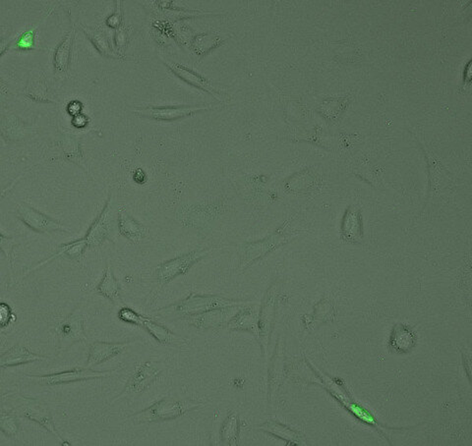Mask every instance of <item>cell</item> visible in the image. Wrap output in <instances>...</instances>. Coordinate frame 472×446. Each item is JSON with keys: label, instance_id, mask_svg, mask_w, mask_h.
<instances>
[{"label": "cell", "instance_id": "9c48e42d", "mask_svg": "<svg viewBox=\"0 0 472 446\" xmlns=\"http://www.w3.org/2000/svg\"><path fill=\"white\" fill-rule=\"evenodd\" d=\"M160 370L158 369L157 365L151 362H146L137 367L135 370L134 374H132L127 385H126L125 390L118 395L116 399L112 400L109 406L112 405L114 402L122 399L126 394L130 393H139L144 392L153 383H155V379L160 376Z\"/></svg>", "mask_w": 472, "mask_h": 446}, {"label": "cell", "instance_id": "d4e9b609", "mask_svg": "<svg viewBox=\"0 0 472 446\" xmlns=\"http://www.w3.org/2000/svg\"><path fill=\"white\" fill-rule=\"evenodd\" d=\"M63 149L65 151L66 158H69L71 162L79 163V160L82 156L81 149H80L79 142L75 139L74 136L64 135Z\"/></svg>", "mask_w": 472, "mask_h": 446}, {"label": "cell", "instance_id": "6da1fadb", "mask_svg": "<svg viewBox=\"0 0 472 446\" xmlns=\"http://www.w3.org/2000/svg\"><path fill=\"white\" fill-rule=\"evenodd\" d=\"M201 405L202 404L193 402L180 401L171 397H166L140 412L131 414L128 416L127 419L132 420L136 424L166 422L178 419Z\"/></svg>", "mask_w": 472, "mask_h": 446}, {"label": "cell", "instance_id": "4fadbf2b", "mask_svg": "<svg viewBox=\"0 0 472 446\" xmlns=\"http://www.w3.org/2000/svg\"><path fill=\"white\" fill-rule=\"evenodd\" d=\"M43 360H47L45 356L32 353L29 349L21 345H15L6 353L2 354L0 357V367L1 369H6V368L16 367V365H26Z\"/></svg>", "mask_w": 472, "mask_h": 446}, {"label": "cell", "instance_id": "4dcf8cb0", "mask_svg": "<svg viewBox=\"0 0 472 446\" xmlns=\"http://www.w3.org/2000/svg\"><path fill=\"white\" fill-rule=\"evenodd\" d=\"M122 10H121V1H116V10L107 19V25L112 29H119L122 24Z\"/></svg>", "mask_w": 472, "mask_h": 446}, {"label": "cell", "instance_id": "2e32d148", "mask_svg": "<svg viewBox=\"0 0 472 446\" xmlns=\"http://www.w3.org/2000/svg\"><path fill=\"white\" fill-rule=\"evenodd\" d=\"M57 333L61 337V342H69L70 344L75 342L86 340L85 334L83 319L81 317L68 318L57 328Z\"/></svg>", "mask_w": 472, "mask_h": 446}, {"label": "cell", "instance_id": "7a4b0ae2", "mask_svg": "<svg viewBox=\"0 0 472 446\" xmlns=\"http://www.w3.org/2000/svg\"><path fill=\"white\" fill-rule=\"evenodd\" d=\"M121 368L111 370V371H94L88 368H75L71 371L56 372V374H47V376H32L25 374L26 378L41 385L56 386L67 385V383H77V381H91V379L109 378L112 374L120 371Z\"/></svg>", "mask_w": 472, "mask_h": 446}, {"label": "cell", "instance_id": "1f68e13d", "mask_svg": "<svg viewBox=\"0 0 472 446\" xmlns=\"http://www.w3.org/2000/svg\"><path fill=\"white\" fill-rule=\"evenodd\" d=\"M72 123L76 128H84L88 124V118L82 114L75 115L73 116Z\"/></svg>", "mask_w": 472, "mask_h": 446}, {"label": "cell", "instance_id": "9a60e30c", "mask_svg": "<svg viewBox=\"0 0 472 446\" xmlns=\"http://www.w3.org/2000/svg\"><path fill=\"white\" fill-rule=\"evenodd\" d=\"M416 344V335L405 325H398L391 332L389 347L398 354L409 353Z\"/></svg>", "mask_w": 472, "mask_h": 446}, {"label": "cell", "instance_id": "7c38bea8", "mask_svg": "<svg viewBox=\"0 0 472 446\" xmlns=\"http://www.w3.org/2000/svg\"><path fill=\"white\" fill-rule=\"evenodd\" d=\"M88 243H87L86 239H78V240L72 241V242L63 244V245L58 246L56 252L54 253L52 256L47 257V259H43L33 268H29L26 273L23 275V278L27 277L29 273H33L41 266H45L50 262L54 261V259H58V257H64V259H76V261H80L82 257H84L85 253H86L87 249H88Z\"/></svg>", "mask_w": 472, "mask_h": 446}, {"label": "cell", "instance_id": "83f0119b", "mask_svg": "<svg viewBox=\"0 0 472 446\" xmlns=\"http://www.w3.org/2000/svg\"><path fill=\"white\" fill-rule=\"evenodd\" d=\"M16 244L14 239L10 237L4 235L3 233L0 235V247H1L2 252L6 255V259H8L11 268H13V251H14Z\"/></svg>", "mask_w": 472, "mask_h": 446}, {"label": "cell", "instance_id": "ac0fdd59", "mask_svg": "<svg viewBox=\"0 0 472 446\" xmlns=\"http://www.w3.org/2000/svg\"><path fill=\"white\" fill-rule=\"evenodd\" d=\"M96 291L100 295L111 301L114 304H122V299L120 296V286L118 279L112 273L111 266L107 264L105 268L104 277L100 284L96 287Z\"/></svg>", "mask_w": 472, "mask_h": 446}, {"label": "cell", "instance_id": "ffe728a7", "mask_svg": "<svg viewBox=\"0 0 472 446\" xmlns=\"http://www.w3.org/2000/svg\"><path fill=\"white\" fill-rule=\"evenodd\" d=\"M343 237L345 240L356 242L362 237V222L361 211H352L350 209L345 213L343 223Z\"/></svg>", "mask_w": 472, "mask_h": 446}, {"label": "cell", "instance_id": "cb8c5ba5", "mask_svg": "<svg viewBox=\"0 0 472 446\" xmlns=\"http://www.w3.org/2000/svg\"><path fill=\"white\" fill-rule=\"evenodd\" d=\"M19 423H18L16 413L12 411L2 410L0 416V429L2 433L9 438H13L19 432Z\"/></svg>", "mask_w": 472, "mask_h": 446}, {"label": "cell", "instance_id": "44dd1931", "mask_svg": "<svg viewBox=\"0 0 472 446\" xmlns=\"http://www.w3.org/2000/svg\"><path fill=\"white\" fill-rule=\"evenodd\" d=\"M82 31L86 34L89 41L93 43L96 50L100 52L103 56L107 57V59H116V55L111 52V45H109V40L104 32L100 31L97 29H91V28H86L82 26Z\"/></svg>", "mask_w": 472, "mask_h": 446}, {"label": "cell", "instance_id": "ba28073f", "mask_svg": "<svg viewBox=\"0 0 472 446\" xmlns=\"http://www.w3.org/2000/svg\"><path fill=\"white\" fill-rule=\"evenodd\" d=\"M215 109L212 105H182V107H150L135 110V114L155 121H175L200 111Z\"/></svg>", "mask_w": 472, "mask_h": 446}, {"label": "cell", "instance_id": "d6986e66", "mask_svg": "<svg viewBox=\"0 0 472 446\" xmlns=\"http://www.w3.org/2000/svg\"><path fill=\"white\" fill-rule=\"evenodd\" d=\"M74 34V29L66 34L54 52V65L56 72H67L69 68Z\"/></svg>", "mask_w": 472, "mask_h": 446}, {"label": "cell", "instance_id": "7402d4cb", "mask_svg": "<svg viewBox=\"0 0 472 446\" xmlns=\"http://www.w3.org/2000/svg\"><path fill=\"white\" fill-rule=\"evenodd\" d=\"M239 419L235 412H231L224 420L221 429V440L226 445H236L239 436Z\"/></svg>", "mask_w": 472, "mask_h": 446}, {"label": "cell", "instance_id": "d6a6232c", "mask_svg": "<svg viewBox=\"0 0 472 446\" xmlns=\"http://www.w3.org/2000/svg\"><path fill=\"white\" fill-rule=\"evenodd\" d=\"M81 109L82 105L77 102V100L69 103V105H68V112H69V114L73 115V116L81 114Z\"/></svg>", "mask_w": 472, "mask_h": 446}, {"label": "cell", "instance_id": "484cf974", "mask_svg": "<svg viewBox=\"0 0 472 446\" xmlns=\"http://www.w3.org/2000/svg\"><path fill=\"white\" fill-rule=\"evenodd\" d=\"M31 93L27 94L32 100H36L39 103H52L54 100L52 98H50L49 94H47V85L43 84V83L39 82L36 86L29 89Z\"/></svg>", "mask_w": 472, "mask_h": 446}, {"label": "cell", "instance_id": "30bf717a", "mask_svg": "<svg viewBox=\"0 0 472 446\" xmlns=\"http://www.w3.org/2000/svg\"><path fill=\"white\" fill-rule=\"evenodd\" d=\"M132 344L131 341L128 342H103L96 341L91 344L90 351H89L88 359H87L86 368L92 369L107 362L111 359L116 357L119 354L125 351V349Z\"/></svg>", "mask_w": 472, "mask_h": 446}, {"label": "cell", "instance_id": "f1b7e54d", "mask_svg": "<svg viewBox=\"0 0 472 446\" xmlns=\"http://www.w3.org/2000/svg\"><path fill=\"white\" fill-rule=\"evenodd\" d=\"M141 315L137 314L136 312L133 311L130 308H121L120 311L118 312V318L125 323H131V325L138 326L141 325L142 321Z\"/></svg>", "mask_w": 472, "mask_h": 446}, {"label": "cell", "instance_id": "52a82bcc", "mask_svg": "<svg viewBox=\"0 0 472 446\" xmlns=\"http://www.w3.org/2000/svg\"><path fill=\"white\" fill-rule=\"evenodd\" d=\"M233 303L228 299L215 296H200L191 294L185 300L174 305V312L182 316H198L203 312L217 311L229 307Z\"/></svg>", "mask_w": 472, "mask_h": 446}, {"label": "cell", "instance_id": "277c9868", "mask_svg": "<svg viewBox=\"0 0 472 446\" xmlns=\"http://www.w3.org/2000/svg\"><path fill=\"white\" fill-rule=\"evenodd\" d=\"M16 211H17V217L36 233H54V232L70 233L69 230L65 229L61 222L36 210L31 204H18Z\"/></svg>", "mask_w": 472, "mask_h": 446}, {"label": "cell", "instance_id": "5bb4252c", "mask_svg": "<svg viewBox=\"0 0 472 446\" xmlns=\"http://www.w3.org/2000/svg\"><path fill=\"white\" fill-rule=\"evenodd\" d=\"M118 229L120 235L134 243L139 242L148 234L146 227L134 220L125 208L118 211Z\"/></svg>", "mask_w": 472, "mask_h": 446}, {"label": "cell", "instance_id": "603a6c76", "mask_svg": "<svg viewBox=\"0 0 472 446\" xmlns=\"http://www.w3.org/2000/svg\"><path fill=\"white\" fill-rule=\"evenodd\" d=\"M261 429L263 431L267 432V433L275 434V436H279V438H283V440L286 441H292V443H297V445H300V443H301L299 434L295 433V432L292 431L288 427L283 426V425L279 424V423H267Z\"/></svg>", "mask_w": 472, "mask_h": 446}, {"label": "cell", "instance_id": "e0dca14e", "mask_svg": "<svg viewBox=\"0 0 472 446\" xmlns=\"http://www.w3.org/2000/svg\"><path fill=\"white\" fill-rule=\"evenodd\" d=\"M140 326L145 328L147 332L150 333V334L152 335L157 341H159L160 343L166 345H181L186 343V340L178 337V335L174 334L171 330H167L166 326L155 323L153 319L142 317L141 325H140Z\"/></svg>", "mask_w": 472, "mask_h": 446}, {"label": "cell", "instance_id": "3957f363", "mask_svg": "<svg viewBox=\"0 0 472 446\" xmlns=\"http://www.w3.org/2000/svg\"><path fill=\"white\" fill-rule=\"evenodd\" d=\"M212 249L195 250L189 254L174 257L160 264L157 268V277L160 285L169 284L174 278L186 275L195 264L207 256Z\"/></svg>", "mask_w": 472, "mask_h": 446}, {"label": "cell", "instance_id": "8fae6325", "mask_svg": "<svg viewBox=\"0 0 472 446\" xmlns=\"http://www.w3.org/2000/svg\"><path fill=\"white\" fill-rule=\"evenodd\" d=\"M166 65L176 77L180 78L183 82L187 83L190 86L195 87V88L201 89V91L210 94L211 96H215V98L222 102L221 94L203 76L194 72L191 69L180 65V64L166 63Z\"/></svg>", "mask_w": 472, "mask_h": 446}, {"label": "cell", "instance_id": "f546056e", "mask_svg": "<svg viewBox=\"0 0 472 446\" xmlns=\"http://www.w3.org/2000/svg\"><path fill=\"white\" fill-rule=\"evenodd\" d=\"M16 319L14 312L8 303L2 302L0 305V325L1 328H8Z\"/></svg>", "mask_w": 472, "mask_h": 446}, {"label": "cell", "instance_id": "5b68a950", "mask_svg": "<svg viewBox=\"0 0 472 446\" xmlns=\"http://www.w3.org/2000/svg\"><path fill=\"white\" fill-rule=\"evenodd\" d=\"M25 402L19 403V405L16 407L15 413L18 414L20 417L26 418L29 421H33L36 424L40 425L43 429L49 431L50 434H54V436L61 441L63 445H68L67 441L64 440L63 436L57 431L56 424H54V419H52V414H50L49 408L43 405L40 402H36L35 400L24 399Z\"/></svg>", "mask_w": 472, "mask_h": 446}, {"label": "cell", "instance_id": "4316f807", "mask_svg": "<svg viewBox=\"0 0 472 446\" xmlns=\"http://www.w3.org/2000/svg\"><path fill=\"white\" fill-rule=\"evenodd\" d=\"M36 27H34L33 29H30L29 31L25 32L21 36L18 38L17 41H16L15 48L17 50H28L34 47L35 45V32Z\"/></svg>", "mask_w": 472, "mask_h": 446}, {"label": "cell", "instance_id": "8992f818", "mask_svg": "<svg viewBox=\"0 0 472 446\" xmlns=\"http://www.w3.org/2000/svg\"><path fill=\"white\" fill-rule=\"evenodd\" d=\"M114 220L112 215L111 195H109L104 209L92 223L85 239L88 243L89 248H97L103 245L105 241L111 240L114 236Z\"/></svg>", "mask_w": 472, "mask_h": 446}]
</instances>
